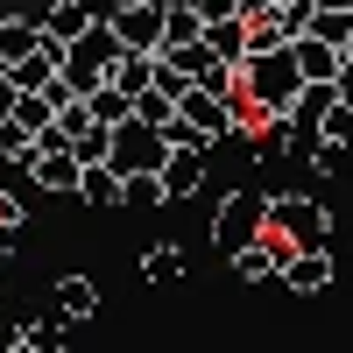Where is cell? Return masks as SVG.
Returning <instances> with one entry per match:
<instances>
[{
  "label": "cell",
  "mask_w": 353,
  "mask_h": 353,
  "mask_svg": "<svg viewBox=\"0 0 353 353\" xmlns=\"http://www.w3.org/2000/svg\"><path fill=\"white\" fill-rule=\"evenodd\" d=\"M290 261H297V248H290L283 233H269V241H261V248H248L241 261H233V269H241L248 283H269V276L283 283V276H290Z\"/></svg>",
  "instance_id": "cell-10"
},
{
  "label": "cell",
  "mask_w": 353,
  "mask_h": 353,
  "mask_svg": "<svg viewBox=\"0 0 353 353\" xmlns=\"http://www.w3.org/2000/svg\"><path fill=\"white\" fill-rule=\"evenodd\" d=\"M14 113H21V85H14L8 71H0V128H8V121H14Z\"/></svg>",
  "instance_id": "cell-21"
},
{
  "label": "cell",
  "mask_w": 353,
  "mask_h": 353,
  "mask_svg": "<svg viewBox=\"0 0 353 353\" xmlns=\"http://www.w3.org/2000/svg\"><path fill=\"white\" fill-rule=\"evenodd\" d=\"M198 191H205V149H176L163 163V198L176 205V198H198Z\"/></svg>",
  "instance_id": "cell-11"
},
{
  "label": "cell",
  "mask_w": 353,
  "mask_h": 353,
  "mask_svg": "<svg viewBox=\"0 0 353 353\" xmlns=\"http://www.w3.org/2000/svg\"><path fill=\"white\" fill-rule=\"evenodd\" d=\"M14 226H21V205H14L8 191H0V233H14Z\"/></svg>",
  "instance_id": "cell-24"
},
{
  "label": "cell",
  "mask_w": 353,
  "mask_h": 353,
  "mask_svg": "<svg viewBox=\"0 0 353 353\" xmlns=\"http://www.w3.org/2000/svg\"><path fill=\"white\" fill-rule=\"evenodd\" d=\"M14 353H36V346H28V339H21V346H14Z\"/></svg>",
  "instance_id": "cell-28"
},
{
  "label": "cell",
  "mask_w": 353,
  "mask_h": 353,
  "mask_svg": "<svg viewBox=\"0 0 353 353\" xmlns=\"http://www.w3.org/2000/svg\"><path fill=\"white\" fill-rule=\"evenodd\" d=\"M121 205H134V212H149V205H170L163 198V176H128V198Z\"/></svg>",
  "instance_id": "cell-19"
},
{
  "label": "cell",
  "mask_w": 353,
  "mask_h": 353,
  "mask_svg": "<svg viewBox=\"0 0 353 353\" xmlns=\"http://www.w3.org/2000/svg\"><path fill=\"white\" fill-rule=\"evenodd\" d=\"M141 276H149V283H176V276H184V254H176V248H149V254H141Z\"/></svg>",
  "instance_id": "cell-18"
},
{
  "label": "cell",
  "mask_w": 353,
  "mask_h": 353,
  "mask_svg": "<svg viewBox=\"0 0 353 353\" xmlns=\"http://www.w3.org/2000/svg\"><path fill=\"white\" fill-rule=\"evenodd\" d=\"M57 339H64V318H36V325H28V346H36V353H64V346H57Z\"/></svg>",
  "instance_id": "cell-20"
},
{
  "label": "cell",
  "mask_w": 353,
  "mask_h": 353,
  "mask_svg": "<svg viewBox=\"0 0 353 353\" xmlns=\"http://www.w3.org/2000/svg\"><path fill=\"white\" fill-rule=\"evenodd\" d=\"M170 156H176V149H170V134L141 128V121H128L121 134H113V170H121V176H163Z\"/></svg>",
  "instance_id": "cell-5"
},
{
  "label": "cell",
  "mask_w": 353,
  "mask_h": 353,
  "mask_svg": "<svg viewBox=\"0 0 353 353\" xmlns=\"http://www.w3.org/2000/svg\"><path fill=\"white\" fill-rule=\"evenodd\" d=\"M339 106H346V113H353V71H346V78H339Z\"/></svg>",
  "instance_id": "cell-25"
},
{
  "label": "cell",
  "mask_w": 353,
  "mask_h": 353,
  "mask_svg": "<svg viewBox=\"0 0 353 353\" xmlns=\"http://www.w3.org/2000/svg\"><path fill=\"white\" fill-rule=\"evenodd\" d=\"M156 64H163V57H128V64L113 71V92H128V99L141 106V99L156 92Z\"/></svg>",
  "instance_id": "cell-15"
},
{
  "label": "cell",
  "mask_w": 353,
  "mask_h": 353,
  "mask_svg": "<svg viewBox=\"0 0 353 353\" xmlns=\"http://www.w3.org/2000/svg\"><path fill=\"white\" fill-rule=\"evenodd\" d=\"M276 8H283V0H241V21H269Z\"/></svg>",
  "instance_id": "cell-23"
},
{
  "label": "cell",
  "mask_w": 353,
  "mask_h": 353,
  "mask_svg": "<svg viewBox=\"0 0 353 353\" xmlns=\"http://www.w3.org/2000/svg\"><path fill=\"white\" fill-rule=\"evenodd\" d=\"M297 71H304V85H339V78H346V57H339L332 43L304 36V43H297Z\"/></svg>",
  "instance_id": "cell-12"
},
{
  "label": "cell",
  "mask_w": 353,
  "mask_h": 353,
  "mask_svg": "<svg viewBox=\"0 0 353 353\" xmlns=\"http://www.w3.org/2000/svg\"><path fill=\"white\" fill-rule=\"evenodd\" d=\"M121 64H128V50H121V36L99 21L85 43L64 50V85H71L78 99H92V92H106V85H113V71H121Z\"/></svg>",
  "instance_id": "cell-1"
},
{
  "label": "cell",
  "mask_w": 353,
  "mask_h": 353,
  "mask_svg": "<svg viewBox=\"0 0 353 353\" xmlns=\"http://www.w3.org/2000/svg\"><path fill=\"white\" fill-rule=\"evenodd\" d=\"M28 339V325H21V318H8V311H0V353H14Z\"/></svg>",
  "instance_id": "cell-22"
},
{
  "label": "cell",
  "mask_w": 353,
  "mask_h": 353,
  "mask_svg": "<svg viewBox=\"0 0 353 353\" xmlns=\"http://www.w3.org/2000/svg\"><path fill=\"white\" fill-rule=\"evenodd\" d=\"M283 8H318V0H283Z\"/></svg>",
  "instance_id": "cell-26"
},
{
  "label": "cell",
  "mask_w": 353,
  "mask_h": 353,
  "mask_svg": "<svg viewBox=\"0 0 353 353\" xmlns=\"http://www.w3.org/2000/svg\"><path fill=\"white\" fill-rule=\"evenodd\" d=\"M269 233H283L297 254H325V233H332V212L318 198H297V191H283L269 198Z\"/></svg>",
  "instance_id": "cell-3"
},
{
  "label": "cell",
  "mask_w": 353,
  "mask_h": 353,
  "mask_svg": "<svg viewBox=\"0 0 353 353\" xmlns=\"http://www.w3.org/2000/svg\"><path fill=\"white\" fill-rule=\"evenodd\" d=\"M8 248H14V233H0V254H8Z\"/></svg>",
  "instance_id": "cell-27"
},
{
  "label": "cell",
  "mask_w": 353,
  "mask_h": 353,
  "mask_svg": "<svg viewBox=\"0 0 353 353\" xmlns=\"http://www.w3.org/2000/svg\"><path fill=\"white\" fill-rule=\"evenodd\" d=\"M184 128L205 141V149H212V141H226L233 128H248L241 121V106H233V99H212V92H191L184 99Z\"/></svg>",
  "instance_id": "cell-7"
},
{
  "label": "cell",
  "mask_w": 353,
  "mask_h": 353,
  "mask_svg": "<svg viewBox=\"0 0 353 353\" xmlns=\"http://www.w3.org/2000/svg\"><path fill=\"white\" fill-rule=\"evenodd\" d=\"M85 106H92V121H99V128H113V134L134 121V99H128V92H113V85H106V92H92Z\"/></svg>",
  "instance_id": "cell-17"
},
{
  "label": "cell",
  "mask_w": 353,
  "mask_h": 353,
  "mask_svg": "<svg viewBox=\"0 0 353 353\" xmlns=\"http://www.w3.org/2000/svg\"><path fill=\"white\" fill-rule=\"evenodd\" d=\"M28 176H36L43 191H78V184H85V163H78V149L64 141V128L36 141V163H28Z\"/></svg>",
  "instance_id": "cell-6"
},
{
  "label": "cell",
  "mask_w": 353,
  "mask_h": 353,
  "mask_svg": "<svg viewBox=\"0 0 353 353\" xmlns=\"http://www.w3.org/2000/svg\"><path fill=\"white\" fill-rule=\"evenodd\" d=\"M283 290H297V297H318V290H332V254H297L290 261Z\"/></svg>",
  "instance_id": "cell-14"
},
{
  "label": "cell",
  "mask_w": 353,
  "mask_h": 353,
  "mask_svg": "<svg viewBox=\"0 0 353 353\" xmlns=\"http://www.w3.org/2000/svg\"><path fill=\"white\" fill-rule=\"evenodd\" d=\"M43 43H50V36H43V14H14V21H0V71H21Z\"/></svg>",
  "instance_id": "cell-9"
},
{
  "label": "cell",
  "mask_w": 353,
  "mask_h": 353,
  "mask_svg": "<svg viewBox=\"0 0 353 353\" xmlns=\"http://www.w3.org/2000/svg\"><path fill=\"white\" fill-rule=\"evenodd\" d=\"M212 241H219V254H233V261H241L248 248H261V241H269V198H261V191H233V198H219Z\"/></svg>",
  "instance_id": "cell-2"
},
{
  "label": "cell",
  "mask_w": 353,
  "mask_h": 353,
  "mask_svg": "<svg viewBox=\"0 0 353 353\" xmlns=\"http://www.w3.org/2000/svg\"><path fill=\"white\" fill-rule=\"evenodd\" d=\"M99 21H106V14H92L85 0H50V8H43V36L71 50V43H85V36H92Z\"/></svg>",
  "instance_id": "cell-8"
},
{
  "label": "cell",
  "mask_w": 353,
  "mask_h": 353,
  "mask_svg": "<svg viewBox=\"0 0 353 353\" xmlns=\"http://www.w3.org/2000/svg\"><path fill=\"white\" fill-rule=\"evenodd\" d=\"M78 198H85V205H121V198H128V176L113 170V163H99V170H85Z\"/></svg>",
  "instance_id": "cell-16"
},
{
  "label": "cell",
  "mask_w": 353,
  "mask_h": 353,
  "mask_svg": "<svg viewBox=\"0 0 353 353\" xmlns=\"http://www.w3.org/2000/svg\"><path fill=\"white\" fill-rule=\"evenodd\" d=\"M92 311H99V290L85 283V276H64V283H57V318H64V325H85Z\"/></svg>",
  "instance_id": "cell-13"
},
{
  "label": "cell",
  "mask_w": 353,
  "mask_h": 353,
  "mask_svg": "<svg viewBox=\"0 0 353 353\" xmlns=\"http://www.w3.org/2000/svg\"><path fill=\"white\" fill-rule=\"evenodd\" d=\"M106 28L121 36V50H128V57H163L170 8H156V0H113V8H106Z\"/></svg>",
  "instance_id": "cell-4"
},
{
  "label": "cell",
  "mask_w": 353,
  "mask_h": 353,
  "mask_svg": "<svg viewBox=\"0 0 353 353\" xmlns=\"http://www.w3.org/2000/svg\"><path fill=\"white\" fill-rule=\"evenodd\" d=\"M346 71H353V50H346Z\"/></svg>",
  "instance_id": "cell-29"
}]
</instances>
